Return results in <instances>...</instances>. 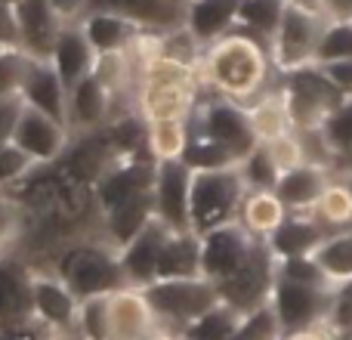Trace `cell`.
<instances>
[{
  "label": "cell",
  "instance_id": "6da1fadb",
  "mask_svg": "<svg viewBox=\"0 0 352 340\" xmlns=\"http://www.w3.org/2000/svg\"><path fill=\"white\" fill-rule=\"evenodd\" d=\"M201 87L207 93L250 103L263 90L278 81V72L272 65L269 43L248 34L244 28H232L219 41L207 43L201 53Z\"/></svg>",
  "mask_w": 352,
  "mask_h": 340
},
{
  "label": "cell",
  "instance_id": "7a4b0ae2",
  "mask_svg": "<svg viewBox=\"0 0 352 340\" xmlns=\"http://www.w3.org/2000/svg\"><path fill=\"white\" fill-rule=\"evenodd\" d=\"M50 269L72 288L78 300L111 294L127 285L121 266V248L111 244L105 235H78L62 242Z\"/></svg>",
  "mask_w": 352,
  "mask_h": 340
},
{
  "label": "cell",
  "instance_id": "3957f363",
  "mask_svg": "<svg viewBox=\"0 0 352 340\" xmlns=\"http://www.w3.org/2000/svg\"><path fill=\"white\" fill-rule=\"evenodd\" d=\"M244 195H248V182L241 176V167L192 170V198H188L192 229L204 235L217 226L235 223Z\"/></svg>",
  "mask_w": 352,
  "mask_h": 340
},
{
  "label": "cell",
  "instance_id": "277c9868",
  "mask_svg": "<svg viewBox=\"0 0 352 340\" xmlns=\"http://www.w3.org/2000/svg\"><path fill=\"white\" fill-rule=\"evenodd\" d=\"M152 304L158 325L173 331H182L198 316H204L210 306H217L219 288L207 275H186V279H155L152 285L142 288Z\"/></svg>",
  "mask_w": 352,
  "mask_h": 340
},
{
  "label": "cell",
  "instance_id": "5b68a950",
  "mask_svg": "<svg viewBox=\"0 0 352 340\" xmlns=\"http://www.w3.org/2000/svg\"><path fill=\"white\" fill-rule=\"evenodd\" d=\"M278 87H281V96H285L294 130L322 127L324 118L346 99L334 87V81L324 74V68L316 65V62L278 74Z\"/></svg>",
  "mask_w": 352,
  "mask_h": 340
},
{
  "label": "cell",
  "instance_id": "8992f818",
  "mask_svg": "<svg viewBox=\"0 0 352 340\" xmlns=\"http://www.w3.org/2000/svg\"><path fill=\"white\" fill-rule=\"evenodd\" d=\"M192 134L210 136L223 149H229L232 158L241 164L256 149V134L250 127L248 109L235 99L217 96V93H201V103L192 115Z\"/></svg>",
  "mask_w": 352,
  "mask_h": 340
},
{
  "label": "cell",
  "instance_id": "52a82bcc",
  "mask_svg": "<svg viewBox=\"0 0 352 340\" xmlns=\"http://www.w3.org/2000/svg\"><path fill=\"white\" fill-rule=\"evenodd\" d=\"M324 25H328V19L322 16V10H306V6L285 3L281 22L275 28L272 41H269L275 72L285 74V72H294V68L312 65Z\"/></svg>",
  "mask_w": 352,
  "mask_h": 340
},
{
  "label": "cell",
  "instance_id": "ba28073f",
  "mask_svg": "<svg viewBox=\"0 0 352 340\" xmlns=\"http://www.w3.org/2000/svg\"><path fill=\"white\" fill-rule=\"evenodd\" d=\"M334 297L337 291H331L328 285H309V281L287 279V275L278 273L269 304H272L275 316H278L281 334H291V331H303L312 328V325L331 322Z\"/></svg>",
  "mask_w": 352,
  "mask_h": 340
},
{
  "label": "cell",
  "instance_id": "9c48e42d",
  "mask_svg": "<svg viewBox=\"0 0 352 340\" xmlns=\"http://www.w3.org/2000/svg\"><path fill=\"white\" fill-rule=\"evenodd\" d=\"M275 275H278V260L272 257L269 244L260 238V242L250 248L248 260H244L229 279L217 281L219 297L229 306H235L238 312H250V310H256V306L269 304Z\"/></svg>",
  "mask_w": 352,
  "mask_h": 340
},
{
  "label": "cell",
  "instance_id": "30bf717a",
  "mask_svg": "<svg viewBox=\"0 0 352 340\" xmlns=\"http://www.w3.org/2000/svg\"><path fill=\"white\" fill-rule=\"evenodd\" d=\"M72 127L62 121H56L53 115L34 109V105L22 103L16 115V124H12V136L10 140L16 142L19 149L34 158V164H53L65 155V149L72 146Z\"/></svg>",
  "mask_w": 352,
  "mask_h": 340
},
{
  "label": "cell",
  "instance_id": "8fae6325",
  "mask_svg": "<svg viewBox=\"0 0 352 340\" xmlns=\"http://www.w3.org/2000/svg\"><path fill=\"white\" fill-rule=\"evenodd\" d=\"M260 242L254 238L241 223H226L217 229L201 235V275H207L210 281H223L248 260L250 248Z\"/></svg>",
  "mask_w": 352,
  "mask_h": 340
},
{
  "label": "cell",
  "instance_id": "7c38bea8",
  "mask_svg": "<svg viewBox=\"0 0 352 340\" xmlns=\"http://www.w3.org/2000/svg\"><path fill=\"white\" fill-rule=\"evenodd\" d=\"M78 306H80V300L74 297V291L53 273V269L31 266V312H34L37 325L74 331Z\"/></svg>",
  "mask_w": 352,
  "mask_h": 340
},
{
  "label": "cell",
  "instance_id": "4fadbf2b",
  "mask_svg": "<svg viewBox=\"0 0 352 340\" xmlns=\"http://www.w3.org/2000/svg\"><path fill=\"white\" fill-rule=\"evenodd\" d=\"M155 217L164 220L170 229H192L188 198H192V167L186 161H158L155 164Z\"/></svg>",
  "mask_w": 352,
  "mask_h": 340
},
{
  "label": "cell",
  "instance_id": "5bb4252c",
  "mask_svg": "<svg viewBox=\"0 0 352 340\" xmlns=\"http://www.w3.org/2000/svg\"><path fill=\"white\" fill-rule=\"evenodd\" d=\"M167 235H170V226H167L164 220L152 217L127 244H124L121 266H124L127 285L146 288L158 279V263H161V251H164Z\"/></svg>",
  "mask_w": 352,
  "mask_h": 340
},
{
  "label": "cell",
  "instance_id": "9a60e30c",
  "mask_svg": "<svg viewBox=\"0 0 352 340\" xmlns=\"http://www.w3.org/2000/svg\"><path fill=\"white\" fill-rule=\"evenodd\" d=\"M155 328L158 316L142 288L124 285L109 294V340H146Z\"/></svg>",
  "mask_w": 352,
  "mask_h": 340
},
{
  "label": "cell",
  "instance_id": "2e32d148",
  "mask_svg": "<svg viewBox=\"0 0 352 340\" xmlns=\"http://www.w3.org/2000/svg\"><path fill=\"white\" fill-rule=\"evenodd\" d=\"M201 93L204 87L192 84H136L133 105L142 121H167V118L192 121Z\"/></svg>",
  "mask_w": 352,
  "mask_h": 340
},
{
  "label": "cell",
  "instance_id": "e0dca14e",
  "mask_svg": "<svg viewBox=\"0 0 352 340\" xmlns=\"http://www.w3.org/2000/svg\"><path fill=\"white\" fill-rule=\"evenodd\" d=\"M90 10L115 12L142 31H176L186 25L188 0H90Z\"/></svg>",
  "mask_w": 352,
  "mask_h": 340
},
{
  "label": "cell",
  "instance_id": "ac0fdd59",
  "mask_svg": "<svg viewBox=\"0 0 352 340\" xmlns=\"http://www.w3.org/2000/svg\"><path fill=\"white\" fill-rule=\"evenodd\" d=\"M111 118H118V96L96 74H87L78 87L68 90V127H72V134L105 127Z\"/></svg>",
  "mask_w": 352,
  "mask_h": 340
},
{
  "label": "cell",
  "instance_id": "d6986e66",
  "mask_svg": "<svg viewBox=\"0 0 352 340\" xmlns=\"http://www.w3.org/2000/svg\"><path fill=\"white\" fill-rule=\"evenodd\" d=\"M16 16L22 50L31 59H50L62 28H65L59 12L53 10V3L50 0H16Z\"/></svg>",
  "mask_w": 352,
  "mask_h": 340
},
{
  "label": "cell",
  "instance_id": "ffe728a7",
  "mask_svg": "<svg viewBox=\"0 0 352 340\" xmlns=\"http://www.w3.org/2000/svg\"><path fill=\"white\" fill-rule=\"evenodd\" d=\"M34 322L31 312V266L0 254V334Z\"/></svg>",
  "mask_w": 352,
  "mask_h": 340
},
{
  "label": "cell",
  "instance_id": "44dd1931",
  "mask_svg": "<svg viewBox=\"0 0 352 340\" xmlns=\"http://www.w3.org/2000/svg\"><path fill=\"white\" fill-rule=\"evenodd\" d=\"M22 103L47 111L56 121L68 124V87L50 59H31L28 78H25L22 87Z\"/></svg>",
  "mask_w": 352,
  "mask_h": 340
},
{
  "label": "cell",
  "instance_id": "7402d4cb",
  "mask_svg": "<svg viewBox=\"0 0 352 340\" xmlns=\"http://www.w3.org/2000/svg\"><path fill=\"white\" fill-rule=\"evenodd\" d=\"M334 180V170L312 164V161H303V164L285 170L275 182V192L285 201V207L291 213H309L312 204L318 201V195L324 192V186Z\"/></svg>",
  "mask_w": 352,
  "mask_h": 340
},
{
  "label": "cell",
  "instance_id": "603a6c76",
  "mask_svg": "<svg viewBox=\"0 0 352 340\" xmlns=\"http://www.w3.org/2000/svg\"><path fill=\"white\" fill-rule=\"evenodd\" d=\"M50 62L56 65V72H59V78L65 81L68 90L78 87L87 74H93V68H96V50L90 47V41H87L80 22L78 25H65V28H62Z\"/></svg>",
  "mask_w": 352,
  "mask_h": 340
},
{
  "label": "cell",
  "instance_id": "cb8c5ba5",
  "mask_svg": "<svg viewBox=\"0 0 352 340\" xmlns=\"http://www.w3.org/2000/svg\"><path fill=\"white\" fill-rule=\"evenodd\" d=\"M238 3L241 0H188L186 28L201 47L219 41L238 25Z\"/></svg>",
  "mask_w": 352,
  "mask_h": 340
},
{
  "label": "cell",
  "instance_id": "d4e9b609",
  "mask_svg": "<svg viewBox=\"0 0 352 340\" xmlns=\"http://www.w3.org/2000/svg\"><path fill=\"white\" fill-rule=\"evenodd\" d=\"M324 235H328V229L312 213H287V220L266 238V244L275 260H291V257L312 254V248Z\"/></svg>",
  "mask_w": 352,
  "mask_h": 340
},
{
  "label": "cell",
  "instance_id": "484cf974",
  "mask_svg": "<svg viewBox=\"0 0 352 340\" xmlns=\"http://www.w3.org/2000/svg\"><path fill=\"white\" fill-rule=\"evenodd\" d=\"M152 217H155V198H152V189H146V192L130 195V198H124L111 211H105L99 217V223H102V235L111 244L124 248Z\"/></svg>",
  "mask_w": 352,
  "mask_h": 340
},
{
  "label": "cell",
  "instance_id": "4316f807",
  "mask_svg": "<svg viewBox=\"0 0 352 340\" xmlns=\"http://www.w3.org/2000/svg\"><path fill=\"white\" fill-rule=\"evenodd\" d=\"M287 213L291 211L285 207V201L278 198L275 189H248V195H244V201H241V211H238V223L254 238L266 242L287 220Z\"/></svg>",
  "mask_w": 352,
  "mask_h": 340
},
{
  "label": "cell",
  "instance_id": "83f0119b",
  "mask_svg": "<svg viewBox=\"0 0 352 340\" xmlns=\"http://www.w3.org/2000/svg\"><path fill=\"white\" fill-rule=\"evenodd\" d=\"M80 28H84L90 47L99 53H121L127 50L136 37L142 34L140 25L127 22V19L115 16V12H102V10H90L80 19Z\"/></svg>",
  "mask_w": 352,
  "mask_h": 340
},
{
  "label": "cell",
  "instance_id": "f1b7e54d",
  "mask_svg": "<svg viewBox=\"0 0 352 340\" xmlns=\"http://www.w3.org/2000/svg\"><path fill=\"white\" fill-rule=\"evenodd\" d=\"M312 260L318 263L331 291H340L352 281V226L334 229L312 248Z\"/></svg>",
  "mask_w": 352,
  "mask_h": 340
},
{
  "label": "cell",
  "instance_id": "f546056e",
  "mask_svg": "<svg viewBox=\"0 0 352 340\" xmlns=\"http://www.w3.org/2000/svg\"><path fill=\"white\" fill-rule=\"evenodd\" d=\"M244 109H248V118H250V127H254V134H256V142H272V140H278V136H285V134L294 130L278 81H275L269 90H263L256 99L244 103Z\"/></svg>",
  "mask_w": 352,
  "mask_h": 340
},
{
  "label": "cell",
  "instance_id": "4dcf8cb0",
  "mask_svg": "<svg viewBox=\"0 0 352 340\" xmlns=\"http://www.w3.org/2000/svg\"><path fill=\"white\" fill-rule=\"evenodd\" d=\"M201 275V235L195 229H170L161 251L158 279H186Z\"/></svg>",
  "mask_w": 352,
  "mask_h": 340
},
{
  "label": "cell",
  "instance_id": "1f68e13d",
  "mask_svg": "<svg viewBox=\"0 0 352 340\" xmlns=\"http://www.w3.org/2000/svg\"><path fill=\"white\" fill-rule=\"evenodd\" d=\"M192 140V121L167 118V121H146V149L155 161H182Z\"/></svg>",
  "mask_w": 352,
  "mask_h": 340
},
{
  "label": "cell",
  "instance_id": "d6a6232c",
  "mask_svg": "<svg viewBox=\"0 0 352 340\" xmlns=\"http://www.w3.org/2000/svg\"><path fill=\"white\" fill-rule=\"evenodd\" d=\"M312 217L324 226L328 232L346 229L352 226V186L346 176L334 173V180L324 186V192L318 195V201L312 204Z\"/></svg>",
  "mask_w": 352,
  "mask_h": 340
},
{
  "label": "cell",
  "instance_id": "836d02e7",
  "mask_svg": "<svg viewBox=\"0 0 352 340\" xmlns=\"http://www.w3.org/2000/svg\"><path fill=\"white\" fill-rule=\"evenodd\" d=\"M322 134L334 149V173H352V96H346L324 118Z\"/></svg>",
  "mask_w": 352,
  "mask_h": 340
},
{
  "label": "cell",
  "instance_id": "e575fe53",
  "mask_svg": "<svg viewBox=\"0 0 352 340\" xmlns=\"http://www.w3.org/2000/svg\"><path fill=\"white\" fill-rule=\"evenodd\" d=\"M241 316L244 312H238L235 306H229L226 300H219V304L210 306L204 316H198L192 325H186V328L179 331V337L182 340H229L232 334H235Z\"/></svg>",
  "mask_w": 352,
  "mask_h": 340
},
{
  "label": "cell",
  "instance_id": "d590c367",
  "mask_svg": "<svg viewBox=\"0 0 352 340\" xmlns=\"http://www.w3.org/2000/svg\"><path fill=\"white\" fill-rule=\"evenodd\" d=\"M281 12H285V0H241L235 28H244L248 34L269 43L281 22Z\"/></svg>",
  "mask_w": 352,
  "mask_h": 340
},
{
  "label": "cell",
  "instance_id": "8d00e7d4",
  "mask_svg": "<svg viewBox=\"0 0 352 340\" xmlns=\"http://www.w3.org/2000/svg\"><path fill=\"white\" fill-rule=\"evenodd\" d=\"M25 223H28V211H25L22 198L0 189V254H10L22 242Z\"/></svg>",
  "mask_w": 352,
  "mask_h": 340
},
{
  "label": "cell",
  "instance_id": "74e56055",
  "mask_svg": "<svg viewBox=\"0 0 352 340\" xmlns=\"http://www.w3.org/2000/svg\"><path fill=\"white\" fill-rule=\"evenodd\" d=\"M78 340H109V294L87 297L78 306V322H74Z\"/></svg>",
  "mask_w": 352,
  "mask_h": 340
},
{
  "label": "cell",
  "instance_id": "f35d334b",
  "mask_svg": "<svg viewBox=\"0 0 352 340\" xmlns=\"http://www.w3.org/2000/svg\"><path fill=\"white\" fill-rule=\"evenodd\" d=\"M192 170H223V167H238V161L232 158L229 149H223L219 142H213L210 136H201V134H192L188 140V149L182 155Z\"/></svg>",
  "mask_w": 352,
  "mask_h": 340
},
{
  "label": "cell",
  "instance_id": "ab89813d",
  "mask_svg": "<svg viewBox=\"0 0 352 340\" xmlns=\"http://www.w3.org/2000/svg\"><path fill=\"white\" fill-rule=\"evenodd\" d=\"M337 59H352V19L328 22L316 50V65H328Z\"/></svg>",
  "mask_w": 352,
  "mask_h": 340
},
{
  "label": "cell",
  "instance_id": "60d3db41",
  "mask_svg": "<svg viewBox=\"0 0 352 340\" xmlns=\"http://www.w3.org/2000/svg\"><path fill=\"white\" fill-rule=\"evenodd\" d=\"M229 340H281V325H278L272 304H263L256 310L244 312L235 334Z\"/></svg>",
  "mask_w": 352,
  "mask_h": 340
},
{
  "label": "cell",
  "instance_id": "b9f144b4",
  "mask_svg": "<svg viewBox=\"0 0 352 340\" xmlns=\"http://www.w3.org/2000/svg\"><path fill=\"white\" fill-rule=\"evenodd\" d=\"M31 56L25 50H0V96L22 99V87L28 78Z\"/></svg>",
  "mask_w": 352,
  "mask_h": 340
},
{
  "label": "cell",
  "instance_id": "7bdbcfd3",
  "mask_svg": "<svg viewBox=\"0 0 352 340\" xmlns=\"http://www.w3.org/2000/svg\"><path fill=\"white\" fill-rule=\"evenodd\" d=\"M238 167H241V176H244V182H248V189H275V182H278V176H281L278 164L272 161V155H269V149L263 146V142H256V149Z\"/></svg>",
  "mask_w": 352,
  "mask_h": 340
},
{
  "label": "cell",
  "instance_id": "ee69618b",
  "mask_svg": "<svg viewBox=\"0 0 352 340\" xmlns=\"http://www.w3.org/2000/svg\"><path fill=\"white\" fill-rule=\"evenodd\" d=\"M34 167H37L34 158L25 149H19L12 140L0 146V189H10L16 182H22Z\"/></svg>",
  "mask_w": 352,
  "mask_h": 340
},
{
  "label": "cell",
  "instance_id": "f6af8a7d",
  "mask_svg": "<svg viewBox=\"0 0 352 340\" xmlns=\"http://www.w3.org/2000/svg\"><path fill=\"white\" fill-rule=\"evenodd\" d=\"M263 146L269 149V155H272V161L278 164L281 173L306 161V149H303V140H300L297 130H291V134L278 136V140H272V142H263Z\"/></svg>",
  "mask_w": 352,
  "mask_h": 340
},
{
  "label": "cell",
  "instance_id": "bcb514c9",
  "mask_svg": "<svg viewBox=\"0 0 352 340\" xmlns=\"http://www.w3.org/2000/svg\"><path fill=\"white\" fill-rule=\"evenodd\" d=\"M16 47L22 50L16 0H0V50H16Z\"/></svg>",
  "mask_w": 352,
  "mask_h": 340
},
{
  "label": "cell",
  "instance_id": "7dc6e473",
  "mask_svg": "<svg viewBox=\"0 0 352 340\" xmlns=\"http://www.w3.org/2000/svg\"><path fill=\"white\" fill-rule=\"evenodd\" d=\"M324 74L334 81V87L343 93V96H352V59H337V62H328L322 65Z\"/></svg>",
  "mask_w": 352,
  "mask_h": 340
},
{
  "label": "cell",
  "instance_id": "c3c4849f",
  "mask_svg": "<svg viewBox=\"0 0 352 340\" xmlns=\"http://www.w3.org/2000/svg\"><path fill=\"white\" fill-rule=\"evenodd\" d=\"M50 3H53V10L59 12V19L65 25H78L90 12V0H50Z\"/></svg>",
  "mask_w": 352,
  "mask_h": 340
},
{
  "label": "cell",
  "instance_id": "681fc988",
  "mask_svg": "<svg viewBox=\"0 0 352 340\" xmlns=\"http://www.w3.org/2000/svg\"><path fill=\"white\" fill-rule=\"evenodd\" d=\"M346 334L337 331L331 322H322V325H312V328H303V331H291V334H281V340H343Z\"/></svg>",
  "mask_w": 352,
  "mask_h": 340
},
{
  "label": "cell",
  "instance_id": "f907efd6",
  "mask_svg": "<svg viewBox=\"0 0 352 340\" xmlns=\"http://www.w3.org/2000/svg\"><path fill=\"white\" fill-rule=\"evenodd\" d=\"M19 109H22V99H3V96H0V146H3V142H10L12 124H16Z\"/></svg>",
  "mask_w": 352,
  "mask_h": 340
},
{
  "label": "cell",
  "instance_id": "816d5d0a",
  "mask_svg": "<svg viewBox=\"0 0 352 340\" xmlns=\"http://www.w3.org/2000/svg\"><path fill=\"white\" fill-rule=\"evenodd\" d=\"M318 10L328 22H343V19H352V0H322Z\"/></svg>",
  "mask_w": 352,
  "mask_h": 340
},
{
  "label": "cell",
  "instance_id": "f5cc1de1",
  "mask_svg": "<svg viewBox=\"0 0 352 340\" xmlns=\"http://www.w3.org/2000/svg\"><path fill=\"white\" fill-rule=\"evenodd\" d=\"M34 340H78L74 331H62V328H47V325H37Z\"/></svg>",
  "mask_w": 352,
  "mask_h": 340
},
{
  "label": "cell",
  "instance_id": "db71d44e",
  "mask_svg": "<svg viewBox=\"0 0 352 340\" xmlns=\"http://www.w3.org/2000/svg\"><path fill=\"white\" fill-rule=\"evenodd\" d=\"M146 340H182V337H179V331H173V328H164V325H158V328H155Z\"/></svg>",
  "mask_w": 352,
  "mask_h": 340
},
{
  "label": "cell",
  "instance_id": "11a10c76",
  "mask_svg": "<svg viewBox=\"0 0 352 340\" xmlns=\"http://www.w3.org/2000/svg\"><path fill=\"white\" fill-rule=\"evenodd\" d=\"M285 3H294V6H306V10H318L322 0H285Z\"/></svg>",
  "mask_w": 352,
  "mask_h": 340
},
{
  "label": "cell",
  "instance_id": "9f6ffc18",
  "mask_svg": "<svg viewBox=\"0 0 352 340\" xmlns=\"http://www.w3.org/2000/svg\"><path fill=\"white\" fill-rule=\"evenodd\" d=\"M343 176H346V180H349V186H352V173H343Z\"/></svg>",
  "mask_w": 352,
  "mask_h": 340
},
{
  "label": "cell",
  "instance_id": "6f0895ef",
  "mask_svg": "<svg viewBox=\"0 0 352 340\" xmlns=\"http://www.w3.org/2000/svg\"><path fill=\"white\" fill-rule=\"evenodd\" d=\"M346 340H352V328H349V331H346Z\"/></svg>",
  "mask_w": 352,
  "mask_h": 340
}]
</instances>
